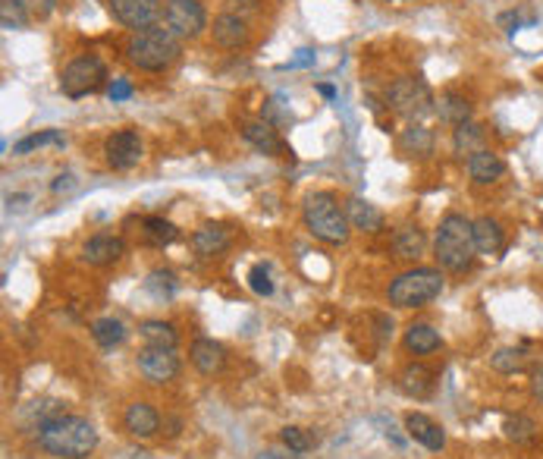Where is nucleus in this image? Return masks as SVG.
I'll return each instance as SVG.
<instances>
[{
	"instance_id": "f257e3e1",
	"label": "nucleus",
	"mask_w": 543,
	"mask_h": 459,
	"mask_svg": "<svg viewBox=\"0 0 543 459\" xmlns=\"http://www.w3.org/2000/svg\"><path fill=\"white\" fill-rule=\"evenodd\" d=\"M38 447L54 459H89L98 447V431L82 416H57L35 428Z\"/></svg>"
},
{
	"instance_id": "f03ea898",
	"label": "nucleus",
	"mask_w": 543,
	"mask_h": 459,
	"mask_svg": "<svg viewBox=\"0 0 543 459\" xmlns=\"http://www.w3.org/2000/svg\"><path fill=\"white\" fill-rule=\"evenodd\" d=\"M126 63L142 73H167L183 57V42L167 25H151L145 32H132L123 48Z\"/></svg>"
},
{
	"instance_id": "7ed1b4c3",
	"label": "nucleus",
	"mask_w": 543,
	"mask_h": 459,
	"mask_svg": "<svg viewBox=\"0 0 543 459\" xmlns=\"http://www.w3.org/2000/svg\"><path fill=\"white\" fill-rule=\"evenodd\" d=\"M434 255L443 271L465 274L468 267L474 265V255H478V246H474V220H468L465 214L459 211H449L446 218L440 220V227H436Z\"/></svg>"
},
{
	"instance_id": "20e7f679",
	"label": "nucleus",
	"mask_w": 543,
	"mask_h": 459,
	"mask_svg": "<svg viewBox=\"0 0 543 459\" xmlns=\"http://www.w3.org/2000/svg\"><path fill=\"white\" fill-rule=\"evenodd\" d=\"M302 220L304 230L314 239L327 242V246H346L349 233H352V224L346 218V205H340V199L333 192H327V189H317V192L304 195Z\"/></svg>"
},
{
	"instance_id": "39448f33",
	"label": "nucleus",
	"mask_w": 543,
	"mask_h": 459,
	"mask_svg": "<svg viewBox=\"0 0 543 459\" xmlns=\"http://www.w3.org/2000/svg\"><path fill=\"white\" fill-rule=\"evenodd\" d=\"M443 286H446L443 267H412V271H402L399 277L389 280L387 299L396 308H421L440 299Z\"/></svg>"
},
{
	"instance_id": "423d86ee",
	"label": "nucleus",
	"mask_w": 543,
	"mask_h": 459,
	"mask_svg": "<svg viewBox=\"0 0 543 459\" xmlns=\"http://www.w3.org/2000/svg\"><path fill=\"white\" fill-rule=\"evenodd\" d=\"M387 110H393L396 117L408 123H421L424 117H430L436 110V98L430 91V85L424 82V76H399L387 85L383 91Z\"/></svg>"
},
{
	"instance_id": "0eeeda50",
	"label": "nucleus",
	"mask_w": 543,
	"mask_h": 459,
	"mask_svg": "<svg viewBox=\"0 0 543 459\" xmlns=\"http://www.w3.org/2000/svg\"><path fill=\"white\" fill-rule=\"evenodd\" d=\"M108 85H110V70L98 54L76 57V61L66 63L61 73V91L66 98H72V101L98 95V91L108 89Z\"/></svg>"
},
{
	"instance_id": "6e6552de",
	"label": "nucleus",
	"mask_w": 543,
	"mask_h": 459,
	"mask_svg": "<svg viewBox=\"0 0 543 459\" xmlns=\"http://www.w3.org/2000/svg\"><path fill=\"white\" fill-rule=\"evenodd\" d=\"M164 25L180 42H195L211 29L208 10H204L201 0H167L164 4Z\"/></svg>"
},
{
	"instance_id": "1a4fd4ad",
	"label": "nucleus",
	"mask_w": 543,
	"mask_h": 459,
	"mask_svg": "<svg viewBox=\"0 0 543 459\" xmlns=\"http://www.w3.org/2000/svg\"><path fill=\"white\" fill-rule=\"evenodd\" d=\"M108 13L123 29L145 32L164 19V4L161 0H108Z\"/></svg>"
},
{
	"instance_id": "9d476101",
	"label": "nucleus",
	"mask_w": 543,
	"mask_h": 459,
	"mask_svg": "<svg viewBox=\"0 0 543 459\" xmlns=\"http://www.w3.org/2000/svg\"><path fill=\"white\" fill-rule=\"evenodd\" d=\"M145 157V145L142 136L136 129H117L104 139V161H108L110 170H132L138 167V161Z\"/></svg>"
},
{
	"instance_id": "9b49d317",
	"label": "nucleus",
	"mask_w": 543,
	"mask_h": 459,
	"mask_svg": "<svg viewBox=\"0 0 543 459\" xmlns=\"http://www.w3.org/2000/svg\"><path fill=\"white\" fill-rule=\"evenodd\" d=\"M138 371L148 384H167L180 375V356L176 350H164V346H145L138 352Z\"/></svg>"
},
{
	"instance_id": "f8f14e48",
	"label": "nucleus",
	"mask_w": 543,
	"mask_h": 459,
	"mask_svg": "<svg viewBox=\"0 0 543 459\" xmlns=\"http://www.w3.org/2000/svg\"><path fill=\"white\" fill-rule=\"evenodd\" d=\"M211 38H214L217 48L223 51H239L251 42V29H248V19L236 16V13L223 10L220 16H214L211 23Z\"/></svg>"
},
{
	"instance_id": "ddd939ff",
	"label": "nucleus",
	"mask_w": 543,
	"mask_h": 459,
	"mask_svg": "<svg viewBox=\"0 0 543 459\" xmlns=\"http://www.w3.org/2000/svg\"><path fill=\"white\" fill-rule=\"evenodd\" d=\"M123 255H126V242H123V236H114V233H95L82 246V261L91 267L117 265Z\"/></svg>"
},
{
	"instance_id": "4468645a",
	"label": "nucleus",
	"mask_w": 543,
	"mask_h": 459,
	"mask_svg": "<svg viewBox=\"0 0 543 459\" xmlns=\"http://www.w3.org/2000/svg\"><path fill=\"white\" fill-rule=\"evenodd\" d=\"M239 136L245 142H248L251 148H255L257 155H267V157H276L286 152V145H283L280 133H276V126H270L267 120H242L239 123Z\"/></svg>"
},
{
	"instance_id": "2eb2a0df",
	"label": "nucleus",
	"mask_w": 543,
	"mask_h": 459,
	"mask_svg": "<svg viewBox=\"0 0 543 459\" xmlns=\"http://www.w3.org/2000/svg\"><path fill=\"white\" fill-rule=\"evenodd\" d=\"M123 428L129 431L132 437H138V441H148V437H154L157 431H161V416H157V409L151 403L138 399V403L126 406Z\"/></svg>"
},
{
	"instance_id": "dca6fc26",
	"label": "nucleus",
	"mask_w": 543,
	"mask_h": 459,
	"mask_svg": "<svg viewBox=\"0 0 543 459\" xmlns=\"http://www.w3.org/2000/svg\"><path fill=\"white\" fill-rule=\"evenodd\" d=\"M468 176H472L474 186H493L496 180L506 176V161L493 152V148H481L465 161Z\"/></svg>"
},
{
	"instance_id": "f3484780",
	"label": "nucleus",
	"mask_w": 543,
	"mask_h": 459,
	"mask_svg": "<svg viewBox=\"0 0 543 459\" xmlns=\"http://www.w3.org/2000/svg\"><path fill=\"white\" fill-rule=\"evenodd\" d=\"M406 431L412 441H418L421 447L430 450V454H440V450L446 447V431H443V425H436L434 418L424 416V412H408Z\"/></svg>"
},
{
	"instance_id": "a211bd4d",
	"label": "nucleus",
	"mask_w": 543,
	"mask_h": 459,
	"mask_svg": "<svg viewBox=\"0 0 543 459\" xmlns=\"http://www.w3.org/2000/svg\"><path fill=\"white\" fill-rule=\"evenodd\" d=\"M189 362L195 365L201 375H217V371H223V365H227V350H223V343H217V340L211 337H198L192 340L189 346Z\"/></svg>"
},
{
	"instance_id": "6ab92c4d",
	"label": "nucleus",
	"mask_w": 543,
	"mask_h": 459,
	"mask_svg": "<svg viewBox=\"0 0 543 459\" xmlns=\"http://www.w3.org/2000/svg\"><path fill=\"white\" fill-rule=\"evenodd\" d=\"M192 248H195L198 258H214V255L227 252L229 248V230L223 224H204L192 233Z\"/></svg>"
},
{
	"instance_id": "aec40b11",
	"label": "nucleus",
	"mask_w": 543,
	"mask_h": 459,
	"mask_svg": "<svg viewBox=\"0 0 543 459\" xmlns=\"http://www.w3.org/2000/svg\"><path fill=\"white\" fill-rule=\"evenodd\" d=\"M436 117H440L446 126H459V123H468L472 120V114H474V104L468 101L462 91H443L440 98H436V110H434Z\"/></svg>"
},
{
	"instance_id": "412c9836",
	"label": "nucleus",
	"mask_w": 543,
	"mask_h": 459,
	"mask_svg": "<svg viewBox=\"0 0 543 459\" xmlns=\"http://www.w3.org/2000/svg\"><path fill=\"white\" fill-rule=\"evenodd\" d=\"M346 218L359 233H380L383 230V211L377 205H370L368 199H359V195L346 201Z\"/></svg>"
},
{
	"instance_id": "4be33fe9",
	"label": "nucleus",
	"mask_w": 543,
	"mask_h": 459,
	"mask_svg": "<svg viewBox=\"0 0 543 459\" xmlns=\"http://www.w3.org/2000/svg\"><path fill=\"white\" fill-rule=\"evenodd\" d=\"M474 246H478V255H500L502 246H506V233H502V224L490 214L474 220Z\"/></svg>"
},
{
	"instance_id": "5701e85b",
	"label": "nucleus",
	"mask_w": 543,
	"mask_h": 459,
	"mask_svg": "<svg viewBox=\"0 0 543 459\" xmlns=\"http://www.w3.org/2000/svg\"><path fill=\"white\" fill-rule=\"evenodd\" d=\"M440 331L427 321H415V324L406 327V350L412 356H430V352L440 350Z\"/></svg>"
},
{
	"instance_id": "b1692460",
	"label": "nucleus",
	"mask_w": 543,
	"mask_h": 459,
	"mask_svg": "<svg viewBox=\"0 0 543 459\" xmlns=\"http://www.w3.org/2000/svg\"><path fill=\"white\" fill-rule=\"evenodd\" d=\"M483 142H487V129H483L481 123L468 120V123H459V126H453V152L459 155V157H465V161L474 152L487 148Z\"/></svg>"
},
{
	"instance_id": "393cba45",
	"label": "nucleus",
	"mask_w": 543,
	"mask_h": 459,
	"mask_svg": "<svg viewBox=\"0 0 543 459\" xmlns=\"http://www.w3.org/2000/svg\"><path fill=\"white\" fill-rule=\"evenodd\" d=\"M399 152L408 157H430L434 155V133L424 123H408L399 133Z\"/></svg>"
},
{
	"instance_id": "a878e982",
	"label": "nucleus",
	"mask_w": 543,
	"mask_h": 459,
	"mask_svg": "<svg viewBox=\"0 0 543 459\" xmlns=\"http://www.w3.org/2000/svg\"><path fill=\"white\" fill-rule=\"evenodd\" d=\"M138 333H142V340L148 346H164V350H176V346H180V331H176V324H170V321L164 318L142 321Z\"/></svg>"
},
{
	"instance_id": "bb28decb",
	"label": "nucleus",
	"mask_w": 543,
	"mask_h": 459,
	"mask_svg": "<svg viewBox=\"0 0 543 459\" xmlns=\"http://www.w3.org/2000/svg\"><path fill=\"white\" fill-rule=\"evenodd\" d=\"M393 248H396V258L402 261H418L427 248V236H424L421 227H402L396 230L393 236Z\"/></svg>"
},
{
	"instance_id": "cd10ccee",
	"label": "nucleus",
	"mask_w": 543,
	"mask_h": 459,
	"mask_svg": "<svg viewBox=\"0 0 543 459\" xmlns=\"http://www.w3.org/2000/svg\"><path fill=\"white\" fill-rule=\"evenodd\" d=\"M145 293L157 303H170V299L180 293V280L170 267H154V271L145 277Z\"/></svg>"
},
{
	"instance_id": "c85d7f7f",
	"label": "nucleus",
	"mask_w": 543,
	"mask_h": 459,
	"mask_svg": "<svg viewBox=\"0 0 543 459\" xmlns=\"http://www.w3.org/2000/svg\"><path fill=\"white\" fill-rule=\"evenodd\" d=\"M91 337H95V343L104 346V350H114V346L126 343L129 331H126V324L120 318H98V321H91Z\"/></svg>"
},
{
	"instance_id": "c756f323",
	"label": "nucleus",
	"mask_w": 543,
	"mask_h": 459,
	"mask_svg": "<svg viewBox=\"0 0 543 459\" xmlns=\"http://www.w3.org/2000/svg\"><path fill=\"white\" fill-rule=\"evenodd\" d=\"M142 233H145V239L151 242V246H157V248H164V246H170V242H176L180 239V227L173 224V220H167V218H145L142 220Z\"/></svg>"
},
{
	"instance_id": "7c9ffc66",
	"label": "nucleus",
	"mask_w": 543,
	"mask_h": 459,
	"mask_svg": "<svg viewBox=\"0 0 543 459\" xmlns=\"http://www.w3.org/2000/svg\"><path fill=\"white\" fill-rule=\"evenodd\" d=\"M528 362V350L525 346H502L490 356V369L500 371V375H519Z\"/></svg>"
},
{
	"instance_id": "2f4dec72",
	"label": "nucleus",
	"mask_w": 543,
	"mask_h": 459,
	"mask_svg": "<svg viewBox=\"0 0 543 459\" xmlns=\"http://www.w3.org/2000/svg\"><path fill=\"white\" fill-rule=\"evenodd\" d=\"M399 387L408 397L424 399L430 393V387H434V375H430V369H424V365H406L399 375Z\"/></svg>"
},
{
	"instance_id": "473e14b6",
	"label": "nucleus",
	"mask_w": 543,
	"mask_h": 459,
	"mask_svg": "<svg viewBox=\"0 0 543 459\" xmlns=\"http://www.w3.org/2000/svg\"><path fill=\"white\" fill-rule=\"evenodd\" d=\"M44 145L63 148L66 145V136L61 133V129H42V133H29L25 139H19L16 145H13V155L23 157V155H32L35 148H44Z\"/></svg>"
},
{
	"instance_id": "72a5a7b5",
	"label": "nucleus",
	"mask_w": 543,
	"mask_h": 459,
	"mask_svg": "<svg viewBox=\"0 0 543 459\" xmlns=\"http://www.w3.org/2000/svg\"><path fill=\"white\" fill-rule=\"evenodd\" d=\"M29 23H32V10L23 0H0V25H4L6 32L29 29Z\"/></svg>"
},
{
	"instance_id": "f704fd0d",
	"label": "nucleus",
	"mask_w": 543,
	"mask_h": 459,
	"mask_svg": "<svg viewBox=\"0 0 543 459\" xmlns=\"http://www.w3.org/2000/svg\"><path fill=\"white\" fill-rule=\"evenodd\" d=\"M502 431H506V437L512 444H528V441H534V435H538V425H534L531 416L515 412V416H509L506 422H502Z\"/></svg>"
},
{
	"instance_id": "c9c22d12",
	"label": "nucleus",
	"mask_w": 543,
	"mask_h": 459,
	"mask_svg": "<svg viewBox=\"0 0 543 459\" xmlns=\"http://www.w3.org/2000/svg\"><path fill=\"white\" fill-rule=\"evenodd\" d=\"M280 441H283V447H286L289 454H295V456L308 454V450L314 447V441H311L308 431H304V428H295V425H286V428L280 431Z\"/></svg>"
},
{
	"instance_id": "e433bc0d",
	"label": "nucleus",
	"mask_w": 543,
	"mask_h": 459,
	"mask_svg": "<svg viewBox=\"0 0 543 459\" xmlns=\"http://www.w3.org/2000/svg\"><path fill=\"white\" fill-rule=\"evenodd\" d=\"M248 286L257 296H274V280H270V267L267 265H255L248 271Z\"/></svg>"
},
{
	"instance_id": "4c0bfd02",
	"label": "nucleus",
	"mask_w": 543,
	"mask_h": 459,
	"mask_svg": "<svg viewBox=\"0 0 543 459\" xmlns=\"http://www.w3.org/2000/svg\"><path fill=\"white\" fill-rule=\"evenodd\" d=\"M261 120H267L270 126H283V123L293 120V114H289L286 108H283V98H270L267 104H264V114Z\"/></svg>"
},
{
	"instance_id": "58836bf2",
	"label": "nucleus",
	"mask_w": 543,
	"mask_h": 459,
	"mask_svg": "<svg viewBox=\"0 0 543 459\" xmlns=\"http://www.w3.org/2000/svg\"><path fill=\"white\" fill-rule=\"evenodd\" d=\"M500 25L506 32H519L521 25H534V13H515V10H509V13H502L500 16Z\"/></svg>"
},
{
	"instance_id": "ea45409f",
	"label": "nucleus",
	"mask_w": 543,
	"mask_h": 459,
	"mask_svg": "<svg viewBox=\"0 0 543 459\" xmlns=\"http://www.w3.org/2000/svg\"><path fill=\"white\" fill-rule=\"evenodd\" d=\"M227 13H236L242 19H251L261 13V0H227Z\"/></svg>"
},
{
	"instance_id": "a19ab883",
	"label": "nucleus",
	"mask_w": 543,
	"mask_h": 459,
	"mask_svg": "<svg viewBox=\"0 0 543 459\" xmlns=\"http://www.w3.org/2000/svg\"><path fill=\"white\" fill-rule=\"evenodd\" d=\"M136 95V85L129 82V79H110V85H108V98L110 101H126V98H132Z\"/></svg>"
},
{
	"instance_id": "79ce46f5",
	"label": "nucleus",
	"mask_w": 543,
	"mask_h": 459,
	"mask_svg": "<svg viewBox=\"0 0 543 459\" xmlns=\"http://www.w3.org/2000/svg\"><path fill=\"white\" fill-rule=\"evenodd\" d=\"M25 6L32 10V16H38V19H48L51 13L57 10V0H23Z\"/></svg>"
},
{
	"instance_id": "37998d69",
	"label": "nucleus",
	"mask_w": 543,
	"mask_h": 459,
	"mask_svg": "<svg viewBox=\"0 0 543 459\" xmlns=\"http://www.w3.org/2000/svg\"><path fill=\"white\" fill-rule=\"evenodd\" d=\"M304 67H314V51H311V48L295 51V57L286 63V70H304Z\"/></svg>"
},
{
	"instance_id": "c03bdc74",
	"label": "nucleus",
	"mask_w": 543,
	"mask_h": 459,
	"mask_svg": "<svg viewBox=\"0 0 543 459\" xmlns=\"http://www.w3.org/2000/svg\"><path fill=\"white\" fill-rule=\"evenodd\" d=\"M72 189H76V176H72V173H61L54 183H51V192H54V195L72 192Z\"/></svg>"
},
{
	"instance_id": "a18cd8bd",
	"label": "nucleus",
	"mask_w": 543,
	"mask_h": 459,
	"mask_svg": "<svg viewBox=\"0 0 543 459\" xmlns=\"http://www.w3.org/2000/svg\"><path fill=\"white\" fill-rule=\"evenodd\" d=\"M531 393L543 403V365H540L538 371H534V378H531Z\"/></svg>"
},
{
	"instance_id": "49530a36",
	"label": "nucleus",
	"mask_w": 543,
	"mask_h": 459,
	"mask_svg": "<svg viewBox=\"0 0 543 459\" xmlns=\"http://www.w3.org/2000/svg\"><path fill=\"white\" fill-rule=\"evenodd\" d=\"M317 95H323L327 101H336L340 91H336V85H330V82H317Z\"/></svg>"
},
{
	"instance_id": "de8ad7c7",
	"label": "nucleus",
	"mask_w": 543,
	"mask_h": 459,
	"mask_svg": "<svg viewBox=\"0 0 543 459\" xmlns=\"http://www.w3.org/2000/svg\"><path fill=\"white\" fill-rule=\"evenodd\" d=\"M257 459H286V456H280V454H274V450H267V454H261Z\"/></svg>"
}]
</instances>
